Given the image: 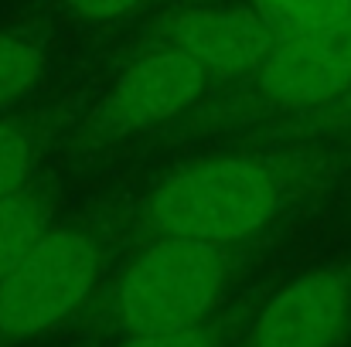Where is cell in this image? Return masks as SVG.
Instances as JSON below:
<instances>
[{"label":"cell","mask_w":351,"mask_h":347,"mask_svg":"<svg viewBox=\"0 0 351 347\" xmlns=\"http://www.w3.org/2000/svg\"><path fill=\"white\" fill-rule=\"evenodd\" d=\"M48 205L27 188L0 198V279L45 238Z\"/></svg>","instance_id":"ba28073f"},{"label":"cell","mask_w":351,"mask_h":347,"mask_svg":"<svg viewBox=\"0 0 351 347\" xmlns=\"http://www.w3.org/2000/svg\"><path fill=\"white\" fill-rule=\"evenodd\" d=\"M99 252L89 235L48 229L45 238L0 279V334L10 341L62 324L93 290Z\"/></svg>","instance_id":"3957f363"},{"label":"cell","mask_w":351,"mask_h":347,"mask_svg":"<svg viewBox=\"0 0 351 347\" xmlns=\"http://www.w3.org/2000/svg\"><path fill=\"white\" fill-rule=\"evenodd\" d=\"M226 279L219 245L167 238L150 245L119 283V320L130 334L191 327L215 303Z\"/></svg>","instance_id":"7a4b0ae2"},{"label":"cell","mask_w":351,"mask_h":347,"mask_svg":"<svg viewBox=\"0 0 351 347\" xmlns=\"http://www.w3.org/2000/svg\"><path fill=\"white\" fill-rule=\"evenodd\" d=\"M174 48L191 55L205 72L239 75L259 68L276 44V31L256 10H188L171 27Z\"/></svg>","instance_id":"52a82bcc"},{"label":"cell","mask_w":351,"mask_h":347,"mask_svg":"<svg viewBox=\"0 0 351 347\" xmlns=\"http://www.w3.org/2000/svg\"><path fill=\"white\" fill-rule=\"evenodd\" d=\"M31 140L17 123L0 119V198L24 191L31 177Z\"/></svg>","instance_id":"8fae6325"},{"label":"cell","mask_w":351,"mask_h":347,"mask_svg":"<svg viewBox=\"0 0 351 347\" xmlns=\"http://www.w3.org/2000/svg\"><path fill=\"white\" fill-rule=\"evenodd\" d=\"M256 14L276 31V38H290L338 24L351 14V0H256Z\"/></svg>","instance_id":"9c48e42d"},{"label":"cell","mask_w":351,"mask_h":347,"mask_svg":"<svg viewBox=\"0 0 351 347\" xmlns=\"http://www.w3.org/2000/svg\"><path fill=\"white\" fill-rule=\"evenodd\" d=\"M45 68V55L21 34H0V106L27 92Z\"/></svg>","instance_id":"30bf717a"},{"label":"cell","mask_w":351,"mask_h":347,"mask_svg":"<svg viewBox=\"0 0 351 347\" xmlns=\"http://www.w3.org/2000/svg\"><path fill=\"white\" fill-rule=\"evenodd\" d=\"M208 72L184 55L181 48L154 51L130 65L117 79L110 99H106V116L113 126L133 129V126H154L171 116L184 113L205 89Z\"/></svg>","instance_id":"8992f818"},{"label":"cell","mask_w":351,"mask_h":347,"mask_svg":"<svg viewBox=\"0 0 351 347\" xmlns=\"http://www.w3.org/2000/svg\"><path fill=\"white\" fill-rule=\"evenodd\" d=\"M266 99L317 106L351 86V14L331 27L280 38L256 68Z\"/></svg>","instance_id":"277c9868"},{"label":"cell","mask_w":351,"mask_h":347,"mask_svg":"<svg viewBox=\"0 0 351 347\" xmlns=\"http://www.w3.org/2000/svg\"><path fill=\"white\" fill-rule=\"evenodd\" d=\"M348 317V283L338 272H307L283 286L256 317L252 347H331Z\"/></svg>","instance_id":"5b68a950"},{"label":"cell","mask_w":351,"mask_h":347,"mask_svg":"<svg viewBox=\"0 0 351 347\" xmlns=\"http://www.w3.org/2000/svg\"><path fill=\"white\" fill-rule=\"evenodd\" d=\"M143 0H72V7L82 14V17H93V21H106V17H123L130 10H136Z\"/></svg>","instance_id":"4fadbf2b"},{"label":"cell","mask_w":351,"mask_h":347,"mask_svg":"<svg viewBox=\"0 0 351 347\" xmlns=\"http://www.w3.org/2000/svg\"><path fill=\"white\" fill-rule=\"evenodd\" d=\"M119 347H208V334L198 324H191V327L164 331V334H133Z\"/></svg>","instance_id":"7c38bea8"},{"label":"cell","mask_w":351,"mask_h":347,"mask_svg":"<svg viewBox=\"0 0 351 347\" xmlns=\"http://www.w3.org/2000/svg\"><path fill=\"white\" fill-rule=\"evenodd\" d=\"M276 205V181L259 164L219 157L164 181L147 205V218L167 238L226 245L263 229Z\"/></svg>","instance_id":"6da1fadb"}]
</instances>
